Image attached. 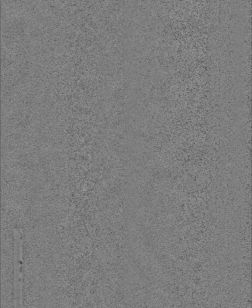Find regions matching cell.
<instances>
[{
	"mask_svg": "<svg viewBox=\"0 0 252 308\" xmlns=\"http://www.w3.org/2000/svg\"><path fill=\"white\" fill-rule=\"evenodd\" d=\"M18 233L16 232V244H15V247H16V255H15V285H16V291L18 292V290L20 291L21 293V276H22V259L21 255V248H20V236H18Z\"/></svg>",
	"mask_w": 252,
	"mask_h": 308,
	"instance_id": "1",
	"label": "cell"
}]
</instances>
